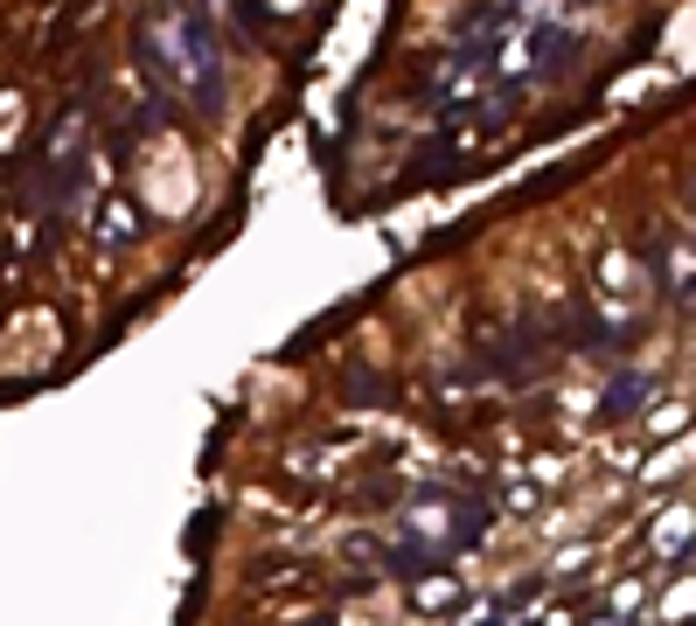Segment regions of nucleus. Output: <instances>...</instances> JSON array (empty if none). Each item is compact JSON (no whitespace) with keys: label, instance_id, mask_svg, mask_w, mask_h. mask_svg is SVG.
Returning <instances> with one entry per match:
<instances>
[{"label":"nucleus","instance_id":"7ed1b4c3","mask_svg":"<svg viewBox=\"0 0 696 626\" xmlns=\"http://www.w3.org/2000/svg\"><path fill=\"white\" fill-rule=\"evenodd\" d=\"M641 397H648V376H613L606 397H599V411H606V417H634V411H641Z\"/></svg>","mask_w":696,"mask_h":626},{"label":"nucleus","instance_id":"f03ea898","mask_svg":"<svg viewBox=\"0 0 696 626\" xmlns=\"http://www.w3.org/2000/svg\"><path fill=\"white\" fill-rule=\"evenodd\" d=\"M571 35L564 28H536V43H530V56H536V78H557V63H571Z\"/></svg>","mask_w":696,"mask_h":626},{"label":"nucleus","instance_id":"f257e3e1","mask_svg":"<svg viewBox=\"0 0 696 626\" xmlns=\"http://www.w3.org/2000/svg\"><path fill=\"white\" fill-rule=\"evenodd\" d=\"M167 49H181L175 70L196 84V105L216 111V105H223V43H216L210 14H202V8H181V14H175V35H167Z\"/></svg>","mask_w":696,"mask_h":626},{"label":"nucleus","instance_id":"20e7f679","mask_svg":"<svg viewBox=\"0 0 696 626\" xmlns=\"http://www.w3.org/2000/svg\"><path fill=\"white\" fill-rule=\"evenodd\" d=\"M432 564H439V550H418V543H398L384 557V571L390 578H432Z\"/></svg>","mask_w":696,"mask_h":626}]
</instances>
